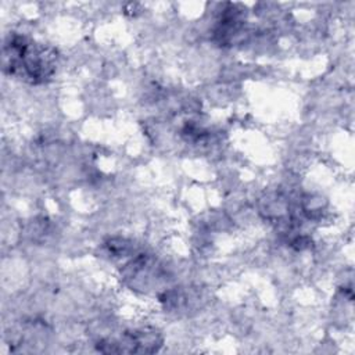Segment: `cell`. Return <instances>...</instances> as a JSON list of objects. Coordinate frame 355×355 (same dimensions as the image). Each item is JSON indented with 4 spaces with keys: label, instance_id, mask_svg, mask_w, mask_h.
<instances>
[{
    "label": "cell",
    "instance_id": "1",
    "mask_svg": "<svg viewBox=\"0 0 355 355\" xmlns=\"http://www.w3.org/2000/svg\"><path fill=\"white\" fill-rule=\"evenodd\" d=\"M55 53L44 44H37L22 36H14L4 46V68L10 73L39 83L54 72Z\"/></svg>",
    "mask_w": 355,
    "mask_h": 355
},
{
    "label": "cell",
    "instance_id": "2",
    "mask_svg": "<svg viewBox=\"0 0 355 355\" xmlns=\"http://www.w3.org/2000/svg\"><path fill=\"white\" fill-rule=\"evenodd\" d=\"M105 352H154L161 345V338L154 330H136L128 333L121 341H110Z\"/></svg>",
    "mask_w": 355,
    "mask_h": 355
}]
</instances>
